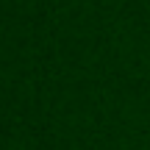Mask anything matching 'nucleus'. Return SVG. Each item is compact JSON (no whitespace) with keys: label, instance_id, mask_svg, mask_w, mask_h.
<instances>
[]
</instances>
